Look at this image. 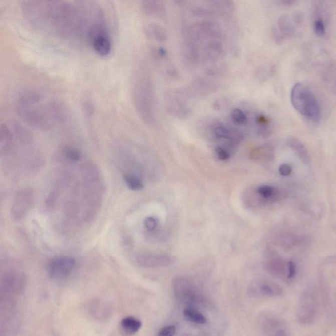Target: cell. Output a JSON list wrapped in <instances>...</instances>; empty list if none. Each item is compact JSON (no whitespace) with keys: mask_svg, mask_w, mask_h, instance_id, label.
<instances>
[{"mask_svg":"<svg viewBox=\"0 0 336 336\" xmlns=\"http://www.w3.org/2000/svg\"><path fill=\"white\" fill-rule=\"evenodd\" d=\"M76 266L73 257L59 255L52 257L48 262V272L51 277L61 280L68 277L73 272Z\"/></svg>","mask_w":336,"mask_h":336,"instance_id":"8","label":"cell"},{"mask_svg":"<svg viewBox=\"0 0 336 336\" xmlns=\"http://www.w3.org/2000/svg\"><path fill=\"white\" fill-rule=\"evenodd\" d=\"M215 153H216L217 157L222 161H225L229 159L230 154L229 152L225 149L221 147H217L215 149Z\"/></svg>","mask_w":336,"mask_h":336,"instance_id":"30","label":"cell"},{"mask_svg":"<svg viewBox=\"0 0 336 336\" xmlns=\"http://www.w3.org/2000/svg\"><path fill=\"white\" fill-rule=\"evenodd\" d=\"M184 316L188 320L198 324H206L207 319L206 317L198 310L192 307L185 308L183 311Z\"/></svg>","mask_w":336,"mask_h":336,"instance_id":"24","label":"cell"},{"mask_svg":"<svg viewBox=\"0 0 336 336\" xmlns=\"http://www.w3.org/2000/svg\"><path fill=\"white\" fill-rule=\"evenodd\" d=\"M142 10L148 16H162L165 12L163 2L159 1H146L142 2Z\"/></svg>","mask_w":336,"mask_h":336,"instance_id":"19","label":"cell"},{"mask_svg":"<svg viewBox=\"0 0 336 336\" xmlns=\"http://www.w3.org/2000/svg\"><path fill=\"white\" fill-rule=\"evenodd\" d=\"M121 325L124 331L128 335L135 334L142 326L140 320L132 316H128L124 318L122 320Z\"/></svg>","mask_w":336,"mask_h":336,"instance_id":"22","label":"cell"},{"mask_svg":"<svg viewBox=\"0 0 336 336\" xmlns=\"http://www.w3.org/2000/svg\"><path fill=\"white\" fill-rule=\"evenodd\" d=\"M296 273V266L292 261H288L286 267V277L288 280H291L294 278Z\"/></svg>","mask_w":336,"mask_h":336,"instance_id":"29","label":"cell"},{"mask_svg":"<svg viewBox=\"0 0 336 336\" xmlns=\"http://www.w3.org/2000/svg\"><path fill=\"white\" fill-rule=\"evenodd\" d=\"M274 153L272 146L265 145L261 147H257L251 151V157L254 160H269L273 158Z\"/></svg>","mask_w":336,"mask_h":336,"instance_id":"21","label":"cell"},{"mask_svg":"<svg viewBox=\"0 0 336 336\" xmlns=\"http://www.w3.org/2000/svg\"><path fill=\"white\" fill-rule=\"evenodd\" d=\"M255 123L257 128V132L262 136H267L271 133L272 122L267 116L263 114L257 115L255 117Z\"/></svg>","mask_w":336,"mask_h":336,"instance_id":"20","label":"cell"},{"mask_svg":"<svg viewBox=\"0 0 336 336\" xmlns=\"http://www.w3.org/2000/svg\"><path fill=\"white\" fill-rule=\"evenodd\" d=\"M35 201L36 193L33 188L25 187L21 189L13 203L11 210L12 218L16 221L22 220L33 209Z\"/></svg>","mask_w":336,"mask_h":336,"instance_id":"7","label":"cell"},{"mask_svg":"<svg viewBox=\"0 0 336 336\" xmlns=\"http://www.w3.org/2000/svg\"><path fill=\"white\" fill-rule=\"evenodd\" d=\"M230 117H231L232 122L236 125L245 126L248 123V116L239 108H235V109L232 110Z\"/></svg>","mask_w":336,"mask_h":336,"instance_id":"26","label":"cell"},{"mask_svg":"<svg viewBox=\"0 0 336 336\" xmlns=\"http://www.w3.org/2000/svg\"><path fill=\"white\" fill-rule=\"evenodd\" d=\"M290 101L295 111L314 123L321 119V109L318 99L304 84H295L290 92Z\"/></svg>","mask_w":336,"mask_h":336,"instance_id":"3","label":"cell"},{"mask_svg":"<svg viewBox=\"0 0 336 336\" xmlns=\"http://www.w3.org/2000/svg\"><path fill=\"white\" fill-rule=\"evenodd\" d=\"M165 102L167 111L171 115L183 118L189 115L191 110L177 92H171L167 94Z\"/></svg>","mask_w":336,"mask_h":336,"instance_id":"13","label":"cell"},{"mask_svg":"<svg viewBox=\"0 0 336 336\" xmlns=\"http://www.w3.org/2000/svg\"><path fill=\"white\" fill-rule=\"evenodd\" d=\"M289 147L297 154L298 157L301 160L304 164H308L310 162V156L307 149L297 139L294 137H289L287 141Z\"/></svg>","mask_w":336,"mask_h":336,"instance_id":"17","label":"cell"},{"mask_svg":"<svg viewBox=\"0 0 336 336\" xmlns=\"http://www.w3.org/2000/svg\"><path fill=\"white\" fill-rule=\"evenodd\" d=\"M137 265L146 268H157L169 267L176 261L175 257L166 254H154V253H142L135 257Z\"/></svg>","mask_w":336,"mask_h":336,"instance_id":"11","label":"cell"},{"mask_svg":"<svg viewBox=\"0 0 336 336\" xmlns=\"http://www.w3.org/2000/svg\"><path fill=\"white\" fill-rule=\"evenodd\" d=\"M278 3L282 4V5L291 6V5H292V4H295V2H294V1H280V2H278Z\"/></svg>","mask_w":336,"mask_h":336,"instance_id":"33","label":"cell"},{"mask_svg":"<svg viewBox=\"0 0 336 336\" xmlns=\"http://www.w3.org/2000/svg\"><path fill=\"white\" fill-rule=\"evenodd\" d=\"M61 153L67 159L73 162L79 161L81 159V153L77 148L70 145L63 146L61 149Z\"/></svg>","mask_w":336,"mask_h":336,"instance_id":"25","label":"cell"},{"mask_svg":"<svg viewBox=\"0 0 336 336\" xmlns=\"http://www.w3.org/2000/svg\"><path fill=\"white\" fill-rule=\"evenodd\" d=\"M88 37L92 47L99 56L107 57L112 52V41L105 25L96 23L89 30Z\"/></svg>","mask_w":336,"mask_h":336,"instance_id":"6","label":"cell"},{"mask_svg":"<svg viewBox=\"0 0 336 336\" xmlns=\"http://www.w3.org/2000/svg\"><path fill=\"white\" fill-rule=\"evenodd\" d=\"M248 293L252 297H278L284 295V291L276 283L258 280L251 284Z\"/></svg>","mask_w":336,"mask_h":336,"instance_id":"9","label":"cell"},{"mask_svg":"<svg viewBox=\"0 0 336 336\" xmlns=\"http://www.w3.org/2000/svg\"><path fill=\"white\" fill-rule=\"evenodd\" d=\"M256 192L260 197L263 198L265 201H277L278 200V191L271 186H260L257 188Z\"/></svg>","mask_w":336,"mask_h":336,"instance_id":"23","label":"cell"},{"mask_svg":"<svg viewBox=\"0 0 336 336\" xmlns=\"http://www.w3.org/2000/svg\"><path fill=\"white\" fill-rule=\"evenodd\" d=\"M301 23L302 16L299 13L281 16L272 27L271 33L274 41L280 44L285 40L294 37Z\"/></svg>","mask_w":336,"mask_h":336,"instance_id":"5","label":"cell"},{"mask_svg":"<svg viewBox=\"0 0 336 336\" xmlns=\"http://www.w3.org/2000/svg\"><path fill=\"white\" fill-rule=\"evenodd\" d=\"M16 109L27 125L42 131L63 123L67 117L64 106L36 90L21 92L17 99Z\"/></svg>","mask_w":336,"mask_h":336,"instance_id":"1","label":"cell"},{"mask_svg":"<svg viewBox=\"0 0 336 336\" xmlns=\"http://www.w3.org/2000/svg\"><path fill=\"white\" fill-rule=\"evenodd\" d=\"M176 328L173 326L164 327L158 333V336H174Z\"/></svg>","mask_w":336,"mask_h":336,"instance_id":"32","label":"cell"},{"mask_svg":"<svg viewBox=\"0 0 336 336\" xmlns=\"http://www.w3.org/2000/svg\"><path fill=\"white\" fill-rule=\"evenodd\" d=\"M318 314L316 291L312 286L304 289L300 297L297 310V318L302 324H312Z\"/></svg>","mask_w":336,"mask_h":336,"instance_id":"4","label":"cell"},{"mask_svg":"<svg viewBox=\"0 0 336 336\" xmlns=\"http://www.w3.org/2000/svg\"><path fill=\"white\" fill-rule=\"evenodd\" d=\"M213 134L217 138L229 141L232 144H238L243 140L244 136L239 131L224 125H217L213 128Z\"/></svg>","mask_w":336,"mask_h":336,"instance_id":"14","label":"cell"},{"mask_svg":"<svg viewBox=\"0 0 336 336\" xmlns=\"http://www.w3.org/2000/svg\"><path fill=\"white\" fill-rule=\"evenodd\" d=\"M261 325L266 336H291L286 323L273 314H264L261 319Z\"/></svg>","mask_w":336,"mask_h":336,"instance_id":"10","label":"cell"},{"mask_svg":"<svg viewBox=\"0 0 336 336\" xmlns=\"http://www.w3.org/2000/svg\"><path fill=\"white\" fill-rule=\"evenodd\" d=\"M278 172L282 176L288 177L292 172V168L289 164H283L279 167Z\"/></svg>","mask_w":336,"mask_h":336,"instance_id":"31","label":"cell"},{"mask_svg":"<svg viewBox=\"0 0 336 336\" xmlns=\"http://www.w3.org/2000/svg\"><path fill=\"white\" fill-rule=\"evenodd\" d=\"M124 179L128 187L133 191H139L144 187L141 179L134 175L126 173L124 175Z\"/></svg>","mask_w":336,"mask_h":336,"instance_id":"27","label":"cell"},{"mask_svg":"<svg viewBox=\"0 0 336 336\" xmlns=\"http://www.w3.org/2000/svg\"><path fill=\"white\" fill-rule=\"evenodd\" d=\"M25 276L21 272L10 271L6 272L0 280V291L2 294L16 293L24 288Z\"/></svg>","mask_w":336,"mask_h":336,"instance_id":"12","label":"cell"},{"mask_svg":"<svg viewBox=\"0 0 336 336\" xmlns=\"http://www.w3.org/2000/svg\"><path fill=\"white\" fill-rule=\"evenodd\" d=\"M144 225L145 229L149 232H154L158 227L159 225V220L158 218L154 217H146L144 220Z\"/></svg>","mask_w":336,"mask_h":336,"instance_id":"28","label":"cell"},{"mask_svg":"<svg viewBox=\"0 0 336 336\" xmlns=\"http://www.w3.org/2000/svg\"><path fill=\"white\" fill-rule=\"evenodd\" d=\"M132 101L137 115L145 124L156 121L155 94L153 80L145 68L134 74L132 84Z\"/></svg>","mask_w":336,"mask_h":336,"instance_id":"2","label":"cell"},{"mask_svg":"<svg viewBox=\"0 0 336 336\" xmlns=\"http://www.w3.org/2000/svg\"><path fill=\"white\" fill-rule=\"evenodd\" d=\"M16 138L14 124H0V151L8 149Z\"/></svg>","mask_w":336,"mask_h":336,"instance_id":"16","label":"cell"},{"mask_svg":"<svg viewBox=\"0 0 336 336\" xmlns=\"http://www.w3.org/2000/svg\"><path fill=\"white\" fill-rule=\"evenodd\" d=\"M145 33L147 37L158 42H165L167 40L166 30L160 25L149 24L145 27Z\"/></svg>","mask_w":336,"mask_h":336,"instance_id":"18","label":"cell"},{"mask_svg":"<svg viewBox=\"0 0 336 336\" xmlns=\"http://www.w3.org/2000/svg\"><path fill=\"white\" fill-rule=\"evenodd\" d=\"M322 6H316L314 11L312 29L314 34L319 37H324L326 33V23L322 14Z\"/></svg>","mask_w":336,"mask_h":336,"instance_id":"15","label":"cell"}]
</instances>
